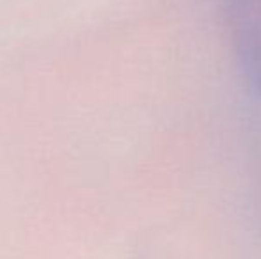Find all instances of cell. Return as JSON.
Returning a JSON list of instances; mask_svg holds the SVG:
<instances>
[{
    "label": "cell",
    "mask_w": 261,
    "mask_h": 259,
    "mask_svg": "<svg viewBox=\"0 0 261 259\" xmlns=\"http://www.w3.org/2000/svg\"><path fill=\"white\" fill-rule=\"evenodd\" d=\"M224 7L242 76L261 98V0H224Z\"/></svg>",
    "instance_id": "1"
}]
</instances>
